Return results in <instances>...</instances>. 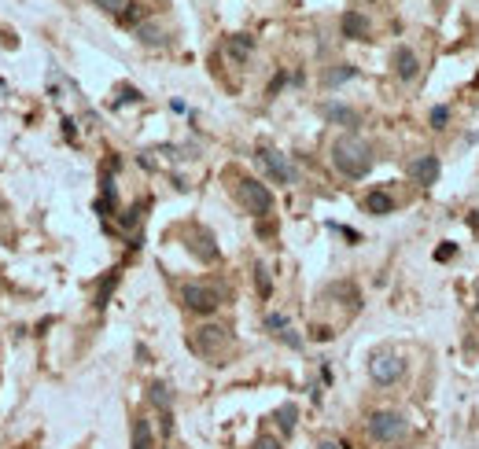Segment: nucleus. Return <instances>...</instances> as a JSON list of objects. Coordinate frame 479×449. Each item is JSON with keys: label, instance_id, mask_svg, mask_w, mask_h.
Here are the masks:
<instances>
[{"label": "nucleus", "instance_id": "412c9836", "mask_svg": "<svg viewBox=\"0 0 479 449\" xmlns=\"http://www.w3.org/2000/svg\"><path fill=\"white\" fill-rule=\"evenodd\" d=\"M265 328L276 331V335H284V331H287V317L284 313H269V317H265Z\"/></svg>", "mask_w": 479, "mask_h": 449}, {"label": "nucleus", "instance_id": "4be33fe9", "mask_svg": "<svg viewBox=\"0 0 479 449\" xmlns=\"http://www.w3.org/2000/svg\"><path fill=\"white\" fill-rule=\"evenodd\" d=\"M254 449H284V446H281V438H273V435H258L254 438Z\"/></svg>", "mask_w": 479, "mask_h": 449}, {"label": "nucleus", "instance_id": "f8f14e48", "mask_svg": "<svg viewBox=\"0 0 479 449\" xmlns=\"http://www.w3.org/2000/svg\"><path fill=\"white\" fill-rule=\"evenodd\" d=\"M251 48H254V37H247V34H236V37H229V41H225V52H229V59H232V63H247Z\"/></svg>", "mask_w": 479, "mask_h": 449}, {"label": "nucleus", "instance_id": "1a4fd4ad", "mask_svg": "<svg viewBox=\"0 0 479 449\" xmlns=\"http://www.w3.org/2000/svg\"><path fill=\"white\" fill-rule=\"evenodd\" d=\"M258 158L265 163V169H269V174H273L276 180H281V185H292V180H295V169L287 166V158H284L281 152H273V147H262Z\"/></svg>", "mask_w": 479, "mask_h": 449}, {"label": "nucleus", "instance_id": "9b49d317", "mask_svg": "<svg viewBox=\"0 0 479 449\" xmlns=\"http://www.w3.org/2000/svg\"><path fill=\"white\" fill-rule=\"evenodd\" d=\"M391 63H395V74H398L402 81H413V78H417V70H420V63H417V56H413V48H395Z\"/></svg>", "mask_w": 479, "mask_h": 449}, {"label": "nucleus", "instance_id": "f03ea898", "mask_svg": "<svg viewBox=\"0 0 479 449\" xmlns=\"http://www.w3.org/2000/svg\"><path fill=\"white\" fill-rule=\"evenodd\" d=\"M229 343H232V335H229L225 324H203L196 335H192V350H196L199 357L214 361V365H221V357H225Z\"/></svg>", "mask_w": 479, "mask_h": 449}, {"label": "nucleus", "instance_id": "423d86ee", "mask_svg": "<svg viewBox=\"0 0 479 449\" xmlns=\"http://www.w3.org/2000/svg\"><path fill=\"white\" fill-rule=\"evenodd\" d=\"M240 199H243V207H247L254 218H265V213L273 210L269 188H265L262 180H254V177H243V180H240Z\"/></svg>", "mask_w": 479, "mask_h": 449}, {"label": "nucleus", "instance_id": "6e6552de", "mask_svg": "<svg viewBox=\"0 0 479 449\" xmlns=\"http://www.w3.org/2000/svg\"><path fill=\"white\" fill-rule=\"evenodd\" d=\"M188 251L196 254L199 262H218V243H214V236H210L207 229H188Z\"/></svg>", "mask_w": 479, "mask_h": 449}, {"label": "nucleus", "instance_id": "aec40b11", "mask_svg": "<svg viewBox=\"0 0 479 449\" xmlns=\"http://www.w3.org/2000/svg\"><path fill=\"white\" fill-rule=\"evenodd\" d=\"M254 280H258V295H262V298H269L273 284H269V273H265V265H254Z\"/></svg>", "mask_w": 479, "mask_h": 449}, {"label": "nucleus", "instance_id": "cd10ccee", "mask_svg": "<svg viewBox=\"0 0 479 449\" xmlns=\"http://www.w3.org/2000/svg\"><path fill=\"white\" fill-rule=\"evenodd\" d=\"M317 449H339V446L332 442V438H325V442H321V446H317Z\"/></svg>", "mask_w": 479, "mask_h": 449}, {"label": "nucleus", "instance_id": "f3484780", "mask_svg": "<svg viewBox=\"0 0 479 449\" xmlns=\"http://www.w3.org/2000/svg\"><path fill=\"white\" fill-rule=\"evenodd\" d=\"M136 37H141L144 41V45H166V34H163V30H159V26H136Z\"/></svg>", "mask_w": 479, "mask_h": 449}, {"label": "nucleus", "instance_id": "a878e982", "mask_svg": "<svg viewBox=\"0 0 479 449\" xmlns=\"http://www.w3.org/2000/svg\"><path fill=\"white\" fill-rule=\"evenodd\" d=\"M453 243H442V247H439V254H435V258H439V262H446V258H453Z\"/></svg>", "mask_w": 479, "mask_h": 449}, {"label": "nucleus", "instance_id": "2eb2a0df", "mask_svg": "<svg viewBox=\"0 0 479 449\" xmlns=\"http://www.w3.org/2000/svg\"><path fill=\"white\" fill-rule=\"evenodd\" d=\"M325 114H328V118H332V122H343L347 129H354V125L361 122L358 114L350 111V107H339V103H328V107H325Z\"/></svg>", "mask_w": 479, "mask_h": 449}, {"label": "nucleus", "instance_id": "0eeeda50", "mask_svg": "<svg viewBox=\"0 0 479 449\" xmlns=\"http://www.w3.org/2000/svg\"><path fill=\"white\" fill-rule=\"evenodd\" d=\"M439 158L435 155H420V158H413L409 163V177H413V185H420V188H431L435 180H439Z\"/></svg>", "mask_w": 479, "mask_h": 449}, {"label": "nucleus", "instance_id": "b1692460", "mask_svg": "<svg viewBox=\"0 0 479 449\" xmlns=\"http://www.w3.org/2000/svg\"><path fill=\"white\" fill-rule=\"evenodd\" d=\"M96 8H103V12H119L122 15V8H125V0H92Z\"/></svg>", "mask_w": 479, "mask_h": 449}, {"label": "nucleus", "instance_id": "9d476101", "mask_svg": "<svg viewBox=\"0 0 479 449\" xmlns=\"http://www.w3.org/2000/svg\"><path fill=\"white\" fill-rule=\"evenodd\" d=\"M339 30H343V37H350V41H365L369 37V19L361 12H343Z\"/></svg>", "mask_w": 479, "mask_h": 449}, {"label": "nucleus", "instance_id": "bb28decb", "mask_svg": "<svg viewBox=\"0 0 479 449\" xmlns=\"http://www.w3.org/2000/svg\"><path fill=\"white\" fill-rule=\"evenodd\" d=\"M136 218H141V213H136V207H133V210H125V213H122V224L130 229V224H136Z\"/></svg>", "mask_w": 479, "mask_h": 449}, {"label": "nucleus", "instance_id": "7ed1b4c3", "mask_svg": "<svg viewBox=\"0 0 479 449\" xmlns=\"http://www.w3.org/2000/svg\"><path fill=\"white\" fill-rule=\"evenodd\" d=\"M181 302H185V309H192V313H218V306L225 302V291H221L218 284H185L181 287Z\"/></svg>", "mask_w": 479, "mask_h": 449}, {"label": "nucleus", "instance_id": "20e7f679", "mask_svg": "<svg viewBox=\"0 0 479 449\" xmlns=\"http://www.w3.org/2000/svg\"><path fill=\"white\" fill-rule=\"evenodd\" d=\"M406 416H402L398 409H376L369 416V424H365V431L372 442H395V438L406 435Z\"/></svg>", "mask_w": 479, "mask_h": 449}, {"label": "nucleus", "instance_id": "a211bd4d", "mask_svg": "<svg viewBox=\"0 0 479 449\" xmlns=\"http://www.w3.org/2000/svg\"><path fill=\"white\" fill-rule=\"evenodd\" d=\"M354 67H347V63H343V67H336V70H328V78H325V85H328V89H336V85H343V81H350V78H354Z\"/></svg>", "mask_w": 479, "mask_h": 449}, {"label": "nucleus", "instance_id": "5701e85b", "mask_svg": "<svg viewBox=\"0 0 479 449\" xmlns=\"http://www.w3.org/2000/svg\"><path fill=\"white\" fill-rule=\"evenodd\" d=\"M446 118H450V111H446V107H431V125H435V129H442Z\"/></svg>", "mask_w": 479, "mask_h": 449}, {"label": "nucleus", "instance_id": "6ab92c4d", "mask_svg": "<svg viewBox=\"0 0 479 449\" xmlns=\"http://www.w3.org/2000/svg\"><path fill=\"white\" fill-rule=\"evenodd\" d=\"M147 398H152L159 409H170V387L166 383H152V394H147Z\"/></svg>", "mask_w": 479, "mask_h": 449}, {"label": "nucleus", "instance_id": "f257e3e1", "mask_svg": "<svg viewBox=\"0 0 479 449\" xmlns=\"http://www.w3.org/2000/svg\"><path fill=\"white\" fill-rule=\"evenodd\" d=\"M332 166L343 177H350V180L365 177L372 169V147L361 140V136H354V133L339 136V140L332 144Z\"/></svg>", "mask_w": 479, "mask_h": 449}, {"label": "nucleus", "instance_id": "4468645a", "mask_svg": "<svg viewBox=\"0 0 479 449\" xmlns=\"http://www.w3.org/2000/svg\"><path fill=\"white\" fill-rule=\"evenodd\" d=\"M133 449H152V424L144 416L133 420Z\"/></svg>", "mask_w": 479, "mask_h": 449}, {"label": "nucleus", "instance_id": "393cba45", "mask_svg": "<svg viewBox=\"0 0 479 449\" xmlns=\"http://www.w3.org/2000/svg\"><path fill=\"white\" fill-rule=\"evenodd\" d=\"M122 23H125V26L141 23V8H136V4H130V12H122Z\"/></svg>", "mask_w": 479, "mask_h": 449}, {"label": "nucleus", "instance_id": "c85d7f7f", "mask_svg": "<svg viewBox=\"0 0 479 449\" xmlns=\"http://www.w3.org/2000/svg\"><path fill=\"white\" fill-rule=\"evenodd\" d=\"M468 221H472V229L479 232V210H476V213H472V218H468Z\"/></svg>", "mask_w": 479, "mask_h": 449}, {"label": "nucleus", "instance_id": "dca6fc26", "mask_svg": "<svg viewBox=\"0 0 479 449\" xmlns=\"http://www.w3.org/2000/svg\"><path fill=\"white\" fill-rule=\"evenodd\" d=\"M295 416H299V409H295V405H281V409H276V424H281L284 435L295 431Z\"/></svg>", "mask_w": 479, "mask_h": 449}, {"label": "nucleus", "instance_id": "39448f33", "mask_svg": "<svg viewBox=\"0 0 479 449\" xmlns=\"http://www.w3.org/2000/svg\"><path fill=\"white\" fill-rule=\"evenodd\" d=\"M402 372H406V365H402V357L391 354V350H380V354L369 357V376H372V383H380V387L398 383Z\"/></svg>", "mask_w": 479, "mask_h": 449}, {"label": "nucleus", "instance_id": "ddd939ff", "mask_svg": "<svg viewBox=\"0 0 479 449\" xmlns=\"http://www.w3.org/2000/svg\"><path fill=\"white\" fill-rule=\"evenodd\" d=\"M365 210L369 213H380V218H383V213L395 210V199H391L387 191H369V196H365Z\"/></svg>", "mask_w": 479, "mask_h": 449}]
</instances>
